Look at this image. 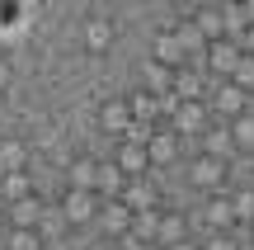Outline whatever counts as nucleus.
<instances>
[{
  "label": "nucleus",
  "instance_id": "c756f323",
  "mask_svg": "<svg viewBox=\"0 0 254 250\" xmlns=\"http://www.w3.org/2000/svg\"><path fill=\"white\" fill-rule=\"evenodd\" d=\"M202 250H240V246H236V236H231V232H207Z\"/></svg>",
  "mask_w": 254,
  "mask_h": 250
},
{
  "label": "nucleus",
  "instance_id": "0eeeda50",
  "mask_svg": "<svg viewBox=\"0 0 254 250\" xmlns=\"http://www.w3.org/2000/svg\"><path fill=\"white\" fill-rule=\"evenodd\" d=\"M174 99H179V104H202V99H207V76H202L198 66L174 71Z\"/></svg>",
  "mask_w": 254,
  "mask_h": 250
},
{
  "label": "nucleus",
  "instance_id": "423d86ee",
  "mask_svg": "<svg viewBox=\"0 0 254 250\" xmlns=\"http://www.w3.org/2000/svg\"><path fill=\"white\" fill-rule=\"evenodd\" d=\"M113 166H118L127 179H141L146 170H151V156H146L141 142H127V137H123V142H118V151H113Z\"/></svg>",
  "mask_w": 254,
  "mask_h": 250
},
{
  "label": "nucleus",
  "instance_id": "473e14b6",
  "mask_svg": "<svg viewBox=\"0 0 254 250\" xmlns=\"http://www.w3.org/2000/svg\"><path fill=\"white\" fill-rule=\"evenodd\" d=\"M240 9H245V24H254V0H245Z\"/></svg>",
  "mask_w": 254,
  "mask_h": 250
},
{
  "label": "nucleus",
  "instance_id": "6e6552de",
  "mask_svg": "<svg viewBox=\"0 0 254 250\" xmlns=\"http://www.w3.org/2000/svg\"><path fill=\"white\" fill-rule=\"evenodd\" d=\"M146 156H151V166H174L179 161V137L170 128H151L146 132Z\"/></svg>",
  "mask_w": 254,
  "mask_h": 250
},
{
  "label": "nucleus",
  "instance_id": "2f4dec72",
  "mask_svg": "<svg viewBox=\"0 0 254 250\" xmlns=\"http://www.w3.org/2000/svg\"><path fill=\"white\" fill-rule=\"evenodd\" d=\"M236 47H240V52H245V57H254V24H250L245 33H240V38H236Z\"/></svg>",
  "mask_w": 254,
  "mask_h": 250
},
{
  "label": "nucleus",
  "instance_id": "b1692460",
  "mask_svg": "<svg viewBox=\"0 0 254 250\" xmlns=\"http://www.w3.org/2000/svg\"><path fill=\"white\" fill-rule=\"evenodd\" d=\"M155 227H160V208H141V213H132V241H155Z\"/></svg>",
  "mask_w": 254,
  "mask_h": 250
},
{
  "label": "nucleus",
  "instance_id": "bb28decb",
  "mask_svg": "<svg viewBox=\"0 0 254 250\" xmlns=\"http://www.w3.org/2000/svg\"><path fill=\"white\" fill-rule=\"evenodd\" d=\"M170 33L179 38V47H184V52H207V43H202V33H198V28L189 24V19H184V24H174Z\"/></svg>",
  "mask_w": 254,
  "mask_h": 250
},
{
  "label": "nucleus",
  "instance_id": "f8f14e48",
  "mask_svg": "<svg viewBox=\"0 0 254 250\" xmlns=\"http://www.w3.org/2000/svg\"><path fill=\"white\" fill-rule=\"evenodd\" d=\"M189 24L202 33V43H221V38H226V14H221L217 5H202V9H193V14H189Z\"/></svg>",
  "mask_w": 254,
  "mask_h": 250
},
{
  "label": "nucleus",
  "instance_id": "4be33fe9",
  "mask_svg": "<svg viewBox=\"0 0 254 250\" xmlns=\"http://www.w3.org/2000/svg\"><path fill=\"white\" fill-rule=\"evenodd\" d=\"M99 222H104V232H109V236H127V232H132V208L109 203V208H99Z\"/></svg>",
  "mask_w": 254,
  "mask_h": 250
},
{
  "label": "nucleus",
  "instance_id": "dca6fc26",
  "mask_svg": "<svg viewBox=\"0 0 254 250\" xmlns=\"http://www.w3.org/2000/svg\"><path fill=\"white\" fill-rule=\"evenodd\" d=\"M198 142H202V156H217V161H226V166H231V156H240L236 142H231V128H217V123H212Z\"/></svg>",
  "mask_w": 254,
  "mask_h": 250
},
{
  "label": "nucleus",
  "instance_id": "a211bd4d",
  "mask_svg": "<svg viewBox=\"0 0 254 250\" xmlns=\"http://www.w3.org/2000/svg\"><path fill=\"white\" fill-rule=\"evenodd\" d=\"M28 170V147L19 137H0V175H19Z\"/></svg>",
  "mask_w": 254,
  "mask_h": 250
},
{
  "label": "nucleus",
  "instance_id": "39448f33",
  "mask_svg": "<svg viewBox=\"0 0 254 250\" xmlns=\"http://www.w3.org/2000/svg\"><path fill=\"white\" fill-rule=\"evenodd\" d=\"M94 123H99L109 137H118V142L136 128V123H132V109H127V99H104V104H99V113H94Z\"/></svg>",
  "mask_w": 254,
  "mask_h": 250
},
{
  "label": "nucleus",
  "instance_id": "2eb2a0df",
  "mask_svg": "<svg viewBox=\"0 0 254 250\" xmlns=\"http://www.w3.org/2000/svg\"><path fill=\"white\" fill-rule=\"evenodd\" d=\"M127 184H132V179H127L113 161H99V175H94V194H99V198H109V203H113V198H123Z\"/></svg>",
  "mask_w": 254,
  "mask_h": 250
},
{
  "label": "nucleus",
  "instance_id": "7c9ffc66",
  "mask_svg": "<svg viewBox=\"0 0 254 250\" xmlns=\"http://www.w3.org/2000/svg\"><path fill=\"white\" fill-rule=\"evenodd\" d=\"M9 85H14V62H9V57H0V94H5Z\"/></svg>",
  "mask_w": 254,
  "mask_h": 250
},
{
  "label": "nucleus",
  "instance_id": "9b49d317",
  "mask_svg": "<svg viewBox=\"0 0 254 250\" xmlns=\"http://www.w3.org/2000/svg\"><path fill=\"white\" fill-rule=\"evenodd\" d=\"M236 62H240V47L231 43V38L207 43V52H202V66H207V71H217V76H226V81H231V71H236Z\"/></svg>",
  "mask_w": 254,
  "mask_h": 250
},
{
  "label": "nucleus",
  "instance_id": "6ab92c4d",
  "mask_svg": "<svg viewBox=\"0 0 254 250\" xmlns=\"http://www.w3.org/2000/svg\"><path fill=\"white\" fill-rule=\"evenodd\" d=\"M94 175H99V156H71V166H66L71 189H94Z\"/></svg>",
  "mask_w": 254,
  "mask_h": 250
},
{
  "label": "nucleus",
  "instance_id": "72a5a7b5",
  "mask_svg": "<svg viewBox=\"0 0 254 250\" xmlns=\"http://www.w3.org/2000/svg\"><path fill=\"white\" fill-rule=\"evenodd\" d=\"M170 250H202L198 241H179V246H170Z\"/></svg>",
  "mask_w": 254,
  "mask_h": 250
},
{
  "label": "nucleus",
  "instance_id": "f257e3e1",
  "mask_svg": "<svg viewBox=\"0 0 254 250\" xmlns=\"http://www.w3.org/2000/svg\"><path fill=\"white\" fill-rule=\"evenodd\" d=\"M226 179H231V166H226V161L202 156V151L189 161V184H193V189H202L207 198H212V194H226Z\"/></svg>",
  "mask_w": 254,
  "mask_h": 250
},
{
  "label": "nucleus",
  "instance_id": "1a4fd4ad",
  "mask_svg": "<svg viewBox=\"0 0 254 250\" xmlns=\"http://www.w3.org/2000/svg\"><path fill=\"white\" fill-rule=\"evenodd\" d=\"M151 62L170 66V71H184V66H189V52L179 47V38H174L170 28H160V33H155V47H151Z\"/></svg>",
  "mask_w": 254,
  "mask_h": 250
},
{
  "label": "nucleus",
  "instance_id": "393cba45",
  "mask_svg": "<svg viewBox=\"0 0 254 250\" xmlns=\"http://www.w3.org/2000/svg\"><path fill=\"white\" fill-rule=\"evenodd\" d=\"M226 128H231L236 151H254V113H240V118H231Z\"/></svg>",
  "mask_w": 254,
  "mask_h": 250
},
{
  "label": "nucleus",
  "instance_id": "cd10ccee",
  "mask_svg": "<svg viewBox=\"0 0 254 250\" xmlns=\"http://www.w3.org/2000/svg\"><path fill=\"white\" fill-rule=\"evenodd\" d=\"M9 250H43V232H33V227H9Z\"/></svg>",
  "mask_w": 254,
  "mask_h": 250
},
{
  "label": "nucleus",
  "instance_id": "aec40b11",
  "mask_svg": "<svg viewBox=\"0 0 254 250\" xmlns=\"http://www.w3.org/2000/svg\"><path fill=\"white\" fill-rule=\"evenodd\" d=\"M9 227H43V198H19V203H9Z\"/></svg>",
  "mask_w": 254,
  "mask_h": 250
},
{
  "label": "nucleus",
  "instance_id": "412c9836",
  "mask_svg": "<svg viewBox=\"0 0 254 250\" xmlns=\"http://www.w3.org/2000/svg\"><path fill=\"white\" fill-rule=\"evenodd\" d=\"M141 76H146V85H141V90H151L155 99L174 94V71H170V66H160V62H146V66H141Z\"/></svg>",
  "mask_w": 254,
  "mask_h": 250
},
{
  "label": "nucleus",
  "instance_id": "9d476101",
  "mask_svg": "<svg viewBox=\"0 0 254 250\" xmlns=\"http://www.w3.org/2000/svg\"><path fill=\"white\" fill-rule=\"evenodd\" d=\"M113 38H118V33H113V24H109V19H99V14L85 19V28H80V43H85V52H90V57H104L113 47Z\"/></svg>",
  "mask_w": 254,
  "mask_h": 250
},
{
  "label": "nucleus",
  "instance_id": "4468645a",
  "mask_svg": "<svg viewBox=\"0 0 254 250\" xmlns=\"http://www.w3.org/2000/svg\"><path fill=\"white\" fill-rule=\"evenodd\" d=\"M179 241H189V217L184 213H174V208H160V227H155V246H179Z\"/></svg>",
  "mask_w": 254,
  "mask_h": 250
},
{
  "label": "nucleus",
  "instance_id": "ddd939ff",
  "mask_svg": "<svg viewBox=\"0 0 254 250\" xmlns=\"http://www.w3.org/2000/svg\"><path fill=\"white\" fill-rule=\"evenodd\" d=\"M193 222L212 227V232H231V227H236V213H231V198H226V194H212L207 203H202V217H193Z\"/></svg>",
  "mask_w": 254,
  "mask_h": 250
},
{
  "label": "nucleus",
  "instance_id": "c85d7f7f",
  "mask_svg": "<svg viewBox=\"0 0 254 250\" xmlns=\"http://www.w3.org/2000/svg\"><path fill=\"white\" fill-rule=\"evenodd\" d=\"M231 85H236V90H254V57H245L240 52V62H236V71H231Z\"/></svg>",
  "mask_w": 254,
  "mask_h": 250
},
{
  "label": "nucleus",
  "instance_id": "f03ea898",
  "mask_svg": "<svg viewBox=\"0 0 254 250\" xmlns=\"http://www.w3.org/2000/svg\"><path fill=\"white\" fill-rule=\"evenodd\" d=\"M99 194H94V189H71L66 184L62 189V217L71 227H85V222H94V217H99Z\"/></svg>",
  "mask_w": 254,
  "mask_h": 250
},
{
  "label": "nucleus",
  "instance_id": "f3484780",
  "mask_svg": "<svg viewBox=\"0 0 254 250\" xmlns=\"http://www.w3.org/2000/svg\"><path fill=\"white\" fill-rule=\"evenodd\" d=\"M127 109H132V123H155V128H160V99H155L151 90H132L127 94Z\"/></svg>",
  "mask_w": 254,
  "mask_h": 250
},
{
  "label": "nucleus",
  "instance_id": "7ed1b4c3",
  "mask_svg": "<svg viewBox=\"0 0 254 250\" xmlns=\"http://www.w3.org/2000/svg\"><path fill=\"white\" fill-rule=\"evenodd\" d=\"M207 113H212L207 99H202V104H179V109L170 113V132H174V137H202V132L212 128Z\"/></svg>",
  "mask_w": 254,
  "mask_h": 250
},
{
  "label": "nucleus",
  "instance_id": "a878e982",
  "mask_svg": "<svg viewBox=\"0 0 254 250\" xmlns=\"http://www.w3.org/2000/svg\"><path fill=\"white\" fill-rule=\"evenodd\" d=\"M231 198V213H236V227H250L254 222V189H236Z\"/></svg>",
  "mask_w": 254,
  "mask_h": 250
},
{
  "label": "nucleus",
  "instance_id": "5701e85b",
  "mask_svg": "<svg viewBox=\"0 0 254 250\" xmlns=\"http://www.w3.org/2000/svg\"><path fill=\"white\" fill-rule=\"evenodd\" d=\"M0 194H5V203L33 198V175H28V170H19V175H0Z\"/></svg>",
  "mask_w": 254,
  "mask_h": 250
},
{
  "label": "nucleus",
  "instance_id": "f704fd0d",
  "mask_svg": "<svg viewBox=\"0 0 254 250\" xmlns=\"http://www.w3.org/2000/svg\"><path fill=\"white\" fill-rule=\"evenodd\" d=\"M250 236H254V222H250Z\"/></svg>",
  "mask_w": 254,
  "mask_h": 250
},
{
  "label": "nucleus",
  "instance_id": "20e7f679",
  "mask_svg": "<svg viewBox=\"0 0 254 250\" xmlns=\"http://www.w3.org/2000/svg\"><path fill=\"white\" fill-rule=\"evenodd\" d=\"M207 109H212V113H221V118L231 123V118H240V113H250V94H245V90H236L231 81H221L217 90L207 94Z\"/></svg>",
  "mask_w": 254,
  "mask_h": 250
}]
</instances>
